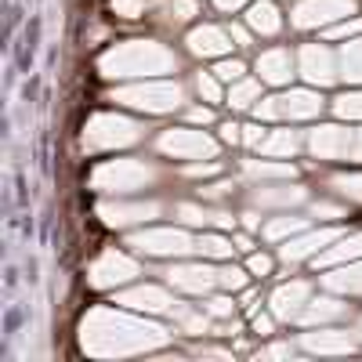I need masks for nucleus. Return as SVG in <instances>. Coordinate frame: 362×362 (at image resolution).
<instances>
[{
  "label": "nucleus",
  "instance_id": "obj_1",
  "mask_svg": "<svg viewBox=\"0 0 362 362\" xmlns=\"http://www.w3.org/2000/svg\"><path fill=\"white\" fill-rule=\"evenodd\" d=\"M170 334L156 322L134 319L116 308H95L80 322V348L95 358H124V355H141L163 348Z\"/></svg>",
  "mask_w": 362,
  "mask_h": 362
},
{
  "label": "nucleus",
  "instance_id": "obj_2",
  "mask_svg": "<svg viewBox=\"0 0 362 362\" xmlns=\"http://www.w3.org/2000/svg\"><path fill=\"white\" fill-rule=\"evenodd\" d=\"M98 69L109 80H124V76H160V73H174L177 58L170 47L156 44V40H127L116 44L112 51H105L98 58Z\"/></svg>",
  "mask_w": 362,
  "mask_h": 362
},
{
  "label": "nucleus",
  "instance_id": "obj_3",
  "mask_svg": "<svg viewBox=\"0 0 362 362\" xmlns=\"http://www.w3.org/2000/svg\"><path fill=\"white\" fill-rule=\"evenodd\" d=\"M138 138H141V127L116 112L90 116L83 127V148H90V153H98V148H124V145H134Z\"/></svg>",
  "mask_w": 362,
  "mask_h": 362
},
{
  "label": "nucleus",
  "instance_id": "obj_4",
  "mask_svg": "<svg viewBox=\"0 0 362 362\" xmlns=\"http://www.w3.org/2000/svg\"><path fill=\"white\" fill-rule=\"evenodd\" d=\"M112 102L119 105H131V109H145V112H174L185 102V90L170 80L160 83H138V87H119Z\"/></svg>",
  "mask_w": 362,
  "mask_h": 362
},
{
  "label": "nucleus",
  "instance_id": "obj_5",
  "mask_svg": "<svg viewBox=\"0 0 362 362\" xmlns=\"http://www.w3.org/2000/svg\"><path fill=\"white\" fill-rule=\"evenodd\" d=\"M153 177L156 170L141 160H109L90 174V185L98 192H134V189H145Z\"/></svg>",
  "mask_w": 362,
  "mask_h": 362
},
{
  "label": "nucleus",
  "instance_id": "obj_6",
  "mask_svg": "<svg viewBox=\"0 0 362 362\" xmlns=\"http://www.w3.org/2000/svg\"><path fill=\"white\" fill-rule=\"evenodd\" d=\"M322 98L315 90H290V95L261 98L257 102V119H312L319 116Z\"/></svg>",
  "mask_w": 362,
  "mask_h": 362
},
{
  "label": "nucleus",
  "instance_id": "obj_7",
  "mask_svg": "<svg viewBox=\"0 0 362 362\" xmlns=\"http://www.w3.org/2000/svg\"><path fill=\"white\" fill-rule=\"evenodd\" d=\"M160 153L174 160H218V141L203 131H163L160 134Z\"/></svg>",
  "mask_w": 362,
  "mask_h": 362
},
{
  "label": "nucleus",
  "instance_id": "obj_8",
  "mask_svg": "<svg viewBox=\"0 0 362 362\" xmlns=\"http://www.w3.org/2000/svg\"><path fill=\"white\" fill-rule=\"evenodd\" d=\"M131 247L141 254H156V257H174V254H189L196 250V243L181 232V228H148L131 235Z\"/></svg>",
  "mask_w": 362,
  "mask_h": 362
},
{
  "label": "nucleus",
  "instance_id": "obj_9",
  "mask_svg": "<svg viewBox=\"0 0 362 362\" xmlns=\"http://www.w3.org/2000/svg\"><path fill=\"white\" fill-rule=\"evenodd\" d=\"M355 15L351 0H300L293 8V25L297 29H319V25H334L337 18Z\"/></svg>",
  "mask_w": 362,
  "mask_h": 362
},
{
  "label": "nucleus",
  "instance_id": "obj_10",
  "mask_svg": "<svg viewBox=\"0 0 362 362\" xmlns=\"http://www.w3.org/2000/svg\"><path fill=\"white\" fill-rule=\"evenodd\" d=\"M134 276H138V264L127 254H116V250H105L95 264H90V272H87L90 286H98V290H112V286L127 283Z\"/></svg>",
  "mask_w": 362,
  "mask_h": 362
},
{
  "label": "nucleus",
  "instance_id": "obj_11",
  "mask_svg": "<svg viewBox=\"0 0 362 362\" xmlns=\"http://www.w3.org/2000/svg\"><path fill=\"white\" fill-rule=\"evenodd\" d=\"M300 76H305L308 83H319V87H326V83H334L337 80V62H334V54H329L326 47H319V44H308L305 51H300Z\"/></svg>",
  "mask_w": 362,
  "mask_h": 362
},
{
  "label": "nucleus",
  "instance_id": "obj_12",
  "mask_svg": "<svg viewBox=\"0 0 362 362\" xmlns=\"http://www.w3.org/2000/svg\"><path fill=\"white\" fill-rule=\"evenodd\" d=\"M160 214V203H102L98 206V218L112 228H124V225H134V221H148Z\"/></svg>",
  "mask_w": 362,
  "mask_h": 362
},
{
  "label": "nucleus",
  "instance_id": "obj_13",
  "mask_svg": "<svg viewBox=\"0 0 362 362\" xmlns=\"http://www.w3.org/2000/svg\"><path fill=\"white\" fill-rule=\"evenodd\" d=\"M312 300V286L308 283H283L276 293H272V315L276 319H297L300 312H305V305Z\"/></svg>",
  "mask_w": 362,
  "mask_h": 362
},
{
  "label": "nucleus",
  "instance_id": "obj_14",
  "mask_svg": "<svg viewBox=\"0 0 362 362\" xmlns=\"http://www.w3.org/2000/svg\"><path fill=\"white\" fill-rule=\"evenodd\" d=\"M351 131H344V127H315L312 131V153H315V160H341V156H348L351 153Z\"/></svg>",
  "mask_w": 362,
  "mask_h": 362
},
{
  "label": "nucleus",
  "instance_id": "obj_15",
  "mask_svg": "<svg viewBox=\"0 0 362 362\" xmlns=\"http://www.w3.org/2000/svg\"><path fill=\"white\" fill-rule=\"evenodd\" d=\"M167 279L185 293H206V290L218 286V272L206 268V264H174L167 272Z\"/></svg>",
  "mask_w": 362,
  "mask_h": 362
},
{
  "label": "nucleus",
  "instance_id": "obj_16",
  "mask_svg": "<svg viewBox=\"0 0 362 362\" xmlns=\"http://www.w3.org/2000/svg\"><path fill=\"white\" fill-rule=\"evenodd\" d=\"M116 305H124V308H131V312H170L177 300H174L167 290H160V286H138V290L119 293Z\"/></svg>",
  "mask_w": 362,
  "mask_h": 362
},
{
  "label": "nucleus",
  "instance_id": "obj_17",
  "mask_svg": "<svg viewBox=\"0 0 362 362\" xmlns=\"http://www.w3.org/2000/svg\"><path fill=\"white\" fill-rule=\"evenodd\" d=\"M341 232L337 228H319V232H308V235H297L290 239V243L283 247V261L293 264V261H305L312 254H319V247H329V243H337Z\"/></svg>",
  "mask_w": 362,
  "mask_h": 362
},
{
  "label": "nucleus",
  "instance_id": "obj_18",
  "mask_svg": "<svg viewBox=\"0 0 362 362\" xmlns=\"http://www.w3.org/2000/svg\"><path fill=\"white\" fill-rule=\"evenodd\" d=\"M228 47H232V33H225L218 25H199L189 33V51L199 54V58H218Z\"/></svg>",
  "mask_w": 362,
  "mask_h": 362
},
{
  "label": "nucleus",
  "instance_id": "obj_19",
  "mask_svg": "<svg viewBox=\"0 0 362 362\" xmlns=\"http://www.w3.org/2000/svg\"><path fill=\"white\" fill-rule=\"evenodd\" d=\"M257 73H261L264 83H290V76H293V58H290V51L272 47V51L257 54Z\"/></svg>",
  "mask_w": 362,
  "mask_h": 362
},
{
  "label": "nucleus",
  "instance_id": "obj_20",
  "mask_svg": "<svg viewBox=\"0 0 362 362\" xmlns=\"http://www.w3.org/2000/svg\"><path fill=\"white\" fill-rule=\"evenodd\" d=\"M305 348L315 355H348L355 351V337H348L344 329H315L305 334Z\"/></svg>",
  "mask_w": 362,
  "mask_h": 362
},
{
  "label": "nucleus",
  "instance_id": "obj_21",
  "mask_svg": "<svg viewBox=\"0 0 362 362\" xmlns=\"http://www.w3.org/2000/svg\"><path fill=\"white\" fill-rule=\"evenodd\" d=\"M358 257H362V232L341 235L337 247H326L322 254H315V268H337V264H348V261H358Z\"/></svg>",
  "mask_w": 362,
  "mask_h": 362
},
{
  "label": "nucleus",
  "instance_id": "obj_22",
  "mask_svg": "<svg viewBox=\"0 0 362 362\" xmlns=\"http://www.w3.org/2000/svg\"><path fill=\"white\" fill-rule=\"evenodd\" d=\"M247 22H250L254 33H261V37H276L279 29H283V18H279L276 4H268V0H257V4H250Z\"/></svg>",
  "mask_w": 362,
  "mask_h": 362
},
{
  "label": "nucleus",
  "instance_id": "obj_23",
  "mask_svg": "<svg viewBox=\"0 0 362 362\" xmlns=\"http://www.w3.org/2000/svg\"><path fill=\"white\" fill-rule=\"evenodd\" d=\"M326 286L337 290V293H362V261H348V264H337V272L326 276Z\"/></svg>",
  "mask_w": 362,
  "mask_h": 362
},
{
  "label": "nucleus",
  "instance_id": "obj_24",
  "mask_svg": "<svg viewBox=\"0 0 362 362\" xmlns=\"http://www.w3.org/2000/svg\"><path fill=\"white\" fill-rule=\"evenodd\" d=\"M344 312V305H337L334 297H319V300H308L305 312L297 315V322H305V326H315V322H329V319H337Z\"/></svg>",
  "mask_w": 362,
  "mask_h": 362
},
{
  "label": "nucleus",
  "instance_id": "obj_25",
  "mask_svg": "<svg viewBox=\"0 0 362 362\" xmlns=\"http://www.w3.org/2000/svg\"><path fill=\"white\" fill-rule=\"evenodd\" d=\"M247 177L254 181H290L293 177V167L290 163H264V160H247L243 163Z\"/></svg>",
  "mask_w": 362,
  "mask_h": 362
},
{
  "label": "nucleus",
  "instance_id": "obj_26",
  "mask_svg": "<svg viewBox=\"0 0 362 362\" xmlns=\"http://www.w3.org/2000/svg\"><path fill=\"white\" fill-rule=\"evenodd\" d=\"M305 199V189H297V185H286V189H257L254 192V203L261 206H293Z\"/></svg>",
  "mask_w": 362,
  "mask_h": 362
},
{
  "label": "nucleus",
  "instance_id": "obj_27",
  "mask_svg": "<svg viewBox=\"0 0 362 362\" xmlns=\"http://www.w3.org/2000/svg\"><path fill=\"white\" fill-rule=\"evenodd\" d=\"M257 148H261V156H293L297 153V134L293 131H272V134H264V141Z\"/></svg>",
  "mask_w": 362,
  "mask_h": 362
},
{
  "label": "nucleus",
  "instance_id": "obj_28",
  "mask_svg": "<svg viewBox=\"0 0 362 362\" xmlns=\"http://www.w3.org/2000/svg\"><path fill=\"white\" fill-rule=\"evenodd\" d=\"M177 218L185 221V225H232L228 214H214V210H203V206H192V203H181L177 206Z\"/></svg>",
  "mask_w": 362,
  "mask_h": 362
},
{
  "label": "nucleus",
  "instance_id": "obj_29",
  "mask_svg": "<svg viewBox=\"0 0 362 362\" xmlns=\"http://www.w3.org/2000/svg\"><path fill=\"white\" fill-rule=\"evenodd\" d=\"M341 76L362 83V37H358V40L351 37V40L344 44V51H341Z\"/></svg>",
  "mask_w": 362,
  "mask_h": 362
},
{
  "label": "nucleus",
  "instance_id": "obj_30",
  "mask_svg": "<svg viewBox=\"0 0 362 362\" xmlns=\"http://www.w3.org/2000/svg\"><path fill=\"white\" fill-rule=\"evenodd\" d=\"M257 102H261V87L254 80H235L232 83V90H228V105L232 109H250Z\"/></svg>",
  "mask_w": 362,
  "mask_h": 362
},
{
  "label": "nucleus",
  "instance_id": "obj_31",
  "mask_svg": "<svg viewBox=\"0 0 362 362\" xmlns=\"http://www.w3.org/2000/svg\"><path fill=\"white\" fill-rule=\"evenodd\" d=\"M305 228V218H276V221H268L264 225V239H286V235H293V232H300Z\"/></svg>",
  "mask_w": 362,
  "mask_h": 362
},
{
  "label": "nucleus",
  "instance_id": "obj_32",
  "mask_svg": "<svg viewBox=\"0 0 362 362\" xmlns=\"http://www.w3.org/2000/svg\"><path fill=\"white\" fill-rule=\"evenodd\" d=\"M196 250L199 254H206V257H232V243L228 239H221V235H199L196 239Z\"/></svg>",
  "mask_w": 362,
  "mask_h": 362
},
{
  "label": "nucleus",
  "instance_id": "obj_33",
  "mask_svg": "<svg viewBox=\"0 0 362 362\" xmlns=\"http://www.w3.org/2000/svg\"><path fill=\"white\" fill-rule=\"evenodd\" d=\"M174 319H177V326L185 329V334H206L210 329V319L199 315V312H189V308H174Z\"/></svg>",
  "mask_w": 362,
  "mask_h": 362
},
{
  "label": "nucleus",
  "instance_id": "obj_34",
  "mask_svg": "<svg viewBox=\"0 0 362 362\" xmlns=\"http://www.w3.org/2000/svg\"><path fill=\"white\" fill-rule=\"evenodd\" d=\"M341 196H348V199H355V203H362V174H337L334 181H329Z\"/></svg>",
  "mask_w": 362,
  "mask_h": 362
},
{
  "label": "nucleus",
  "instance_id": "obj_35",
  "mask_svg": "<svg viewBox=\"0 0 362 362\" xmlns=\"http://www.w3.org/2000/svg\"><path fill=\"white\" fill-rule=\"evenodd\" d=\"M196 90H199V98H206V102H221V87H218L214 73H199L196 76Z\"/></svg>",
  "mask_w": 362,
  "mask_h": 362
},
{
  "label": "nucleus",
  "instance_id": "obj_36",
  "mask_svg": "<svg viewBox=\"0 0 362 362\" xmlns=\"http://www.w3.org/2000/svg\"><path fill=\"white\" fill-rule=\"evenodd\" d=\"M337 116H344V119H362V90L358 95H344V98H337Z\"/></svg>",
  "mask_w": 362,
  "mask_h": 362
},
{
  "label": "nucleus",
  "instance_id": "obj_37",
  "mask_svg": "<svg viewBox=\"0 0 362 362\" xmlns=\"http://www.w3.org/2000/svg\"><path fill=\"white\" fill-rule=\"evenodd\" d=\"M218 286H225V290H243V286H247V272H243V268H221V272H218Z\"/></svg>",
  "mask_w": 362,
  "mask_h": 362
},
{
  "label": "nucleus",
  "instance_id": "obj_38",
  "mask_svg": "<svg viewBox=\"0 0 362 362\" xmlns=\"http://www.w3.org/2000/svg\"><path fill=\"white\" fill-rule=\"evenodd\" d=\"M196 11H199L196 0H167V15H170L174 22H189Z\"/></svg>",
  "mask_w": 362,
  "mask_h": 362
},
{
  "label": "nucleus",
  "instance_id": "obj_39",
  "mask_svg": "<svg viewBox=\"0 0 362 362\" xmlns=\"http://www.w3.org/2000/svg\"><path fill=\"white\" fill-rule=\"evenodd\" d=\"M362 33V18H351V22H344V25H329V40H351V37H358Z\"/></svg>",
  "mask_w": 362,
  "mask_h": 362
},
{
  "label": "nucleus",
  "instance_id": "obj_40",
  "mask_svg": "<svg viewBox=\"0 0 362 362\" xmlns=\"http://www.w3.org/2000/svg\"><path fill=\"white\" fill-rule=\"evenodd\" d=\"M112 11L119 18H138L145 11V0H112Z\"/></svg>",
  "mask_w": 362,
  "mask_h": 362
},
{
  "label": "nucleus",
  "instance_id": "obj_41",
  "mask_svg": "<svg viewBox=\"0 0 362 362\" xmlns=\"http://www.w3.org/2000/svg\"><path fill=\"white\" fill-rule=\"evenodd\" d=\"M214 76H218V80H228V83L243 80V62H221V66L214 69Z\"/></svg>",
  "mask_w": 362,
  "mask_h": 362
},
{
  "label": "nucleus",
  "instance_id": "obj_42",
  "mask_svg": "<svg viewBox=\"0 0 362 362\" xmlns=\"http://www.w3.org/2000/svg\"><path fill=\"white\" fill-rule=\"evenodd\" d=\"M206 312L218 315V319H225V315H232V300H228V297H214V300L206 305Z\"/></svg>",
  "mask_w": 362,
  "mask_h": 362
},
{
  "label": "nucleus",
  "instance_id": "obj_43",
  "mask_svg": "<svg viewBox=\"0 0 362 362\" xmlns=\"http://www.w3.org/2000/svg\"><path fill=\"white\" fill-rule=\"evenodd\" d=\"M268 272H272V257L250 254V276H268Z\"/></svg>",
  "mask_w": 362,
  "mask_h": 362
},
{
  "label": "nucleus",
  "instance_id": "obj_44",
  "mask_svg": "<svg viewBox=\"0 0 362 362\" xmlns=\"http://www.w3.org/2000/svg\"><path fill=\"white\" fill-rule=\"evenodd\" d=\"M243 141L257 148V145L264 141V131H261V124H250V127H243Z\"/></svg>",
  "mask_w": 362,
  "mask_h": 362
},
{
  "label": "nucleus",
  "instance_id": "obj_45",
  "mask_svg": "<svg viewBox=\"0 0 362 362\" xmlns=\"http://www.w3.org/2000/svg\"><path fill=\"white\" fill-rule=\"evenodd\" d=\"M221 138L232 145V141H243V127L239 124H221Z\"/></svg>",
  "mask_w": 362,
  "mask_h": 362
},
{
  "label": "nucleus",
  "instance_id": "obj_46",
  "mask_svg": "<svg viewBox=\"0 0 362 362\" xmlns=\"http://www.w3.org/2000/svg\"><path fill=\"white\" fill-rule=\"evenodd\" d=\"M189 174H192V177H206V174H218V163H214V160H206V163H192V167H189Z\"/></svg>",
  "mask_w": 362,
  "mask_h": 362
},
{
  "label": "nucleus",
  "instance_id": "obj_47",
  "mask_svg": "<svg viewBox=\"0 0 362 362\" xmlns=\"http://www.w3.org/2000/svg\"><path fill=\"white\" fill-rule=\"evenodd\" d=\"M189 119H192V124H210V119H214V112H210L206 105H199V109H189Z\"/></svg>",
  "mask_w": 362,
  "mask_h": 362
},
{
  "label": "nucleus",
  "instance_id": "obj_48",
  "mask_svg": "<svg viewBox=\"0 0 362 362\" xmlns=\"http://www.w3.org/2000/svg\"><path fill=\"white\" fill-rule=\"evenodd\" d=\"M261 358H290V344H272L268 351H261Z\"/></svg>",
  "mask_w": 362,
  "mask_h": 362
},
{
  "label": "nucleus",
  "instance_id": "obj_49",
  "mask_svg": "<svg viewBox=\"0 0 362 362\" xmlns=\"http://www.w3.org/2000/svg\"><path fill=\"white\" fill-rule=\"evenodd\" d=\"M232 185H228V181H214V185H206V189H199L203 196H225Z\"/></svg>",
  "mask_w": 362,
  "mask_h": 362
},
{
  "label": "nucleus",
  "instance_id": "obj_50",
  "mask_svg": "<svg viewBox=\"0 0 362 362\" xmlns=\"http://www.w3.org/2000/svg\"><path fill=\"white\" fill-rule=\"evenodd\" d=\"M254 329L264 337V334H272V315H254Z\"/></svg>",
  "mask_w": 362,
  "mask_h": 362
},
{
  "label": "nucleus",
  "instance_id": "obj_51",
  "mask_svg": "<svg viewBox=\"0 0 362 362\" xmlns=\"http://www.w3.org/2000/svg\"><path fill=\"white\" fill-rule=\"evenodd\" d=\"M232 40H235L239 47H247V44H250V33H247L243 25H232Z\"/></svg>",
  "mask_w": 362,
  "mask_h": 362
},
{
  "label": "nucleus",
  "instance_id": "obj_52",
  "mask_svg": "<svg viewBox=\"0 0 362 362\" xmlns=\"http://www.w3.org/2000/svg\"><path fill=\"white\" fill-rule=\"evenodd\" d=\"M214 4H218L221 11H239V8L247 4V0H214Z\"/></svg>",
  "mask_w": 362,
  "mask_h": 362
},
{
  "label": "nucleus",
  "instance_id": "obj_53",
  "mask_svg": "<svg viewBox=\"0 0 362 362\" xmlns=\"http://www.w3.org/2000/svg\"><path fill=\"white\" fill-rule=\"evenodd\" d=\"M315 214H326V218H341V210H337V206H329V203H315Z\"/></svg>",
  "mask_w": 362,
  "mask_h": 362
},
{
  "label": "nucleus",
  "instance_id": "obj_54",
  "mask_svg": "<svg viewBox=\"0 0 362 362\" xmlns=\"http://www.w3.org/2000/svg\"><path fill=\"white\" fill-rule=\"evenodd\" d=\"M351 156H355V160H362V131H358V138L351 141Z\"/></svg>",
  "mask_w": 362,
  "mask_h": 362
},
{
  "label": "nucleus",
  "instance_id": "obj_55",
  "mask_svg": "<svg viewBox=\"0 0 362 362\" xmlns=\"http://www.w3.org/2000/svg\"><path fill=\"white\" fill-rule=\"evenodd\" d=\"M358 334H362V322H358Z\"/></svg>",
  "mask_w": 362,
  "mask_h": 362
}]
</instances>
